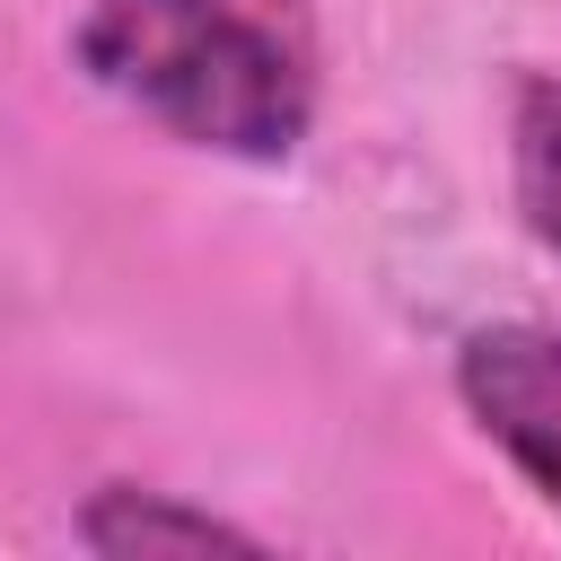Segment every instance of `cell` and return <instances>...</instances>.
<instances>
[{
	"mask_svg": "<svg viewBox=\"0 0 561 561\" xmlns=\"http://www.w3.org/2000/svg\"><path fill=\"white\" fill-rule=\"evenodd\" d=\"M79 543H88V552H114V561H123V552H263L254 526H237V517H219V508H193V500H175V491H131V482L88 491Z\"/></svg>",
	"mask_w": 561,
	"mask_h": 561,
	"instance_id": "3957f363",
	"label": "cell"
},
{
	"mask_svg": "<svg viewBox=\"0 0 561 561\" xmlns=\"http://www.w3.org/2000/svg\"><path fill=\"white\" fill-rule=\"evenodd\" d=\"M456 403L508 456V473L561 517V333L552 324H473L456 342Z\"/></svg>",
	"mask_w": 561,
	"mask_h": 561,
	"instance_id": "7a4b0ae2",
	"label": "cell"
},
{
	"mask_svg": "<svg viewBox=\"0 0 561 561\" xmlns=\"http://www.w3.org/2000/svg\"><path fill=\"white\" fill-rule=\"evenodd\" d=\"M508 184H517V219L561 263V79L543 70H526L508 96Z\"/></svg>",
	"mask_w": 561,
	"mask_h": 561,
	"instance_id": "277c9868",
	"label": "cell"
},
{
	"mask_svg": "<svg viewBox=\"0 0 561 561\" xmlns=\"http://www.w3.org/2000/svg\"><path fill=\"white\" fill-rule=\"evenodd\" d=\"M70 61L167 140L237 167L298 158L324 105L316 0H88Z\"/></svg>",
	"mask_w": 561,
	"mask_h": 561,
	"instance_id": "6da1fadb",
	"label": "cell"
}]
</instances>
